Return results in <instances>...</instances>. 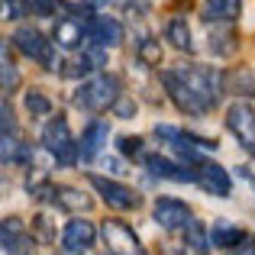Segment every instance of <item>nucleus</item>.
I'll use <instances>...</instances> for the list:
<instances>
[{
	"instance_id": "1",
	"label": "nucleus",
	"mask_w": 255,
	"mask_h": 255,
	"mask_svg": "<svg viewBox=\"0 0 255 255\" xmlns=\"http://www.w3.org/2000/svg\"><path fill=\"white\" fill-rule=\"evenodd\" d=\"M174 75L191 87V94L207 110H213L220 104V97H223V75H217L213 68H207V65H181V68H174Z\"/></svg>"
},
{
	"instance_id": "2",
	"label": "nucleus",
	"mask_w": 255,
	"mask_h": 255,
	"mask_svg": "<svg viewBox=\"0 0 255 255\" xmlns=\"http://www.w3.org/2000/svg\"><path fill=\"white\" fill-rule=\"evenodd\" d=\"M120 97V78L117 75H97V78H87V81L78 87L75 94V104L84 107V110H110L113 100Z\"/></svg>"
},
{
	"instance_id": "3",
	"label": "nucleus",
	"mask_w": 255,
	"mask_h": 255,
	"mask_svg": "<svg viewBox=\"0 0 255 255\" xmlns=\"http://www.w3.org/2000/svg\"><path fill=\"white\" fill-rule=\"evenodd\" d=\"M10 42L16 45V49L23 52L26 58L39 62L45 71H55V68H58L55 42H52V39H45L42 32L36 29V26H16V32H13V39H10Z\"/></svg>"
},
{
	"instance_id": "4",
	"label": "nucleus",
	"mask_w": 255,
	"mask_h": 255,
	"mask_svg": "<svg viewBox=\"0 0 255 255\" xmlns=\"http://www.w3.org/2000/svg\"><path fill=\"white\" fill-rule=\"evenodd\" d=\"M42 145L49 149V155L55 158L58 165H65V168L78 162V139L71 136L68 120H65V117H52L49 123H45V129H42Z\"/></svg>"
},
{
	"instance_id": "5",
	"label": "nucleus",
	"mask_w": 255,
	"mask_h": 255,
	"mask_svg": "<svg viewBox=\"0 0 255 255\" xmlns=\"http://www.w3.org/2000/svg\"><path fill=\"white\" fill-rule=\"evenodd\" d=\"M87 181H91V187L104 197V204L113 207V210H139V207H142V194L132 191L123 181L107 178V174H91Z\"/></svg>"
},
{
	"instance_id": "6",
	"label": "nucleus",
	"mask_w": 255,
	"mask_h": 255,
	"mask_svg": "<svg viewBox=\"0 0 255 255\" xmlns=\"http://www.w3.org/2000/svg\"><path fill=\"white\" fill-rule=\"evenodd\" d=\"M226 129L236 136L239 149H243L246 155H255V110H252V104L236 100V104L226 110Z\"/></svg>"
},
{
	"instance_id": "7",
	"label": "nucleus",
	"mask_w": 255,
	"mask_h": 255,
	"mask_svg": "<svg viewBox=\"0 0 255 255\" xmlns=\"http://www.w3.org/2000/svg\"><path fill=\"white\" fill-rule=\"evenodd\" d=\"M194 184L204 194H210V197H230V191H233V181L226 174V168L210 162V158H200L194 165Z\"/></svg>"
},
{
	"instance_id": "8",
	"label": "nucleus",
	"mask_w": 255,
	"mask_h": 255,
	"mask_svg": "<svg viewBox=\"0 0 255 255\" xmlns=\"http://www.w3.org/2000/svg\"><path fill=\"white\" fill-rule=\"evenodd\" d=\"M100 236H104L107 252H117V255H142L145 252L142 243H139V236L126 223H120V220H107V223L100 226Z\"/></svg>"
},
{
	"instance_id": "9",
	"label": "nucleus",
	"mask_w": 255,
	"mask_h": 255,
	"mask_svg": "<svg viewBox=\"0 0 255 255\" xmlns=\"http://www.w3.org/2000/svg\"><path fill=\"white\" fill-rule=\"evenodd\" d=\"M191 217H194L191 207H187L184 200H174V197H158L155 207H152V220L168 233H181V226H184Z\"/></svg>"
},
{
	"instance_id": "10",
	"label": "nucleus",
	"mask_w": 255,
	"mask_h": 255,
	"mask_svg": "<svg viewBox=\"0 0 255 255\" xmlns=\"http://www.w3.org/2000/svg\"><path fill=\"white\" fill-rule=\"evenodd\" d=\"M162 81H165V91H168V97L174 100V107H178L181 113H187V117H204V113H207V107L200 104L197 97H194L191 87L181 81V78L174 75V71H165Z\"/></svg>"
},
{
	"instance_id": "11",
	"label": "nucleus",
	"mask_w": 255,
	"mask_h": 255,
	"mask_svg": "<svg viewBox=\"0 0 255 255\" xmlns=\"http://www.w3.org/2000/svg\"><path fill=\"white\" fill-rule=\"evenodd\" d=\"M87 19L91 16H62L52 29V42L58 49H81V42L87 39Z\"/></svg>"
},
{
	"instance_id": "12",
	"label": "nucleus",
	"mask_w": 255,
	"mask_h": 255,
	"mask_svg": "<svg viewBox=\"0 0 255 255\" xmlns=\"http://www.w3.org/2000/svg\"><path fill=\"white\" fill-rule=\"evenodd\" d=\"M97 246V230L91 220H71L62 233V249L65 252H91Z\"/></svg>"
},
{
	"instance_id": "13",
	"label": "nucleus",
	"mask_w": 255,
	"mask_h": 255,
	"mask_svg": "<svg viewBox=\"0 0 255 255\" xmlns=\"http://www.w3.org/2000/svg\"><path fill=\"white\" fill-rule=\"evenodd\" d=\"M87 39L94 45H104V49H117L123 42V23L113 16H91L87 19Z\"/></svg>"
},
{
	"instance_id": "14",
	"label": "nucleus",
	"mask_w": 255,
	"mask_h": 255,
	"mask_svg": "<svg viewBox=\"0 0 255 255\" xmlns=\"http://www.w3.org/2000/svg\"><path fill=\"white\" fill-rule=\"evenodd\" d=\"M45 197H49L58 210H68V213L91 210V197L81 194L78 187H71V184H49V194H45Z\"/></svg>"
},
{
	"instance_id": "15",
	"label": "nucleus",
	"mask_w": 255,
	"mask_h": 255,
	"mask_svg": "<svg viewBox=\"0 0 255 255\" xmlns=\"http://www.w3.org/2000/svg\"><path fill=\"white\" fill-rule=\"evenodd\" d=\"M0 249L3 252H29L32 236H26V226L19 217H6L0 223Z\"/></svg>"
},
{
	"instance_id": "16",
	"label": "nucleus",
	"mask_w": 255,
	"mask_h": 255,
	"mask_svg": "<svg viewBox=\"0 0 255 255\" xmlns=\"http://www.w3.org/2000/svg\"><path fill=\"white\" fill-rule=\"evenodd\" d=\"M142 165L149 168L155 178H165V181H194V165H178L165 155H142Z\"/></svg>"
},
{
	"instance_id": "17",
	"label": "nucleus",
	"mask_w": 255,
	"mask_h": 255,
	"mask_svg": "<svg viewBox=\"0 0 255 255\" xmlns=\"http://www.w3.org/2000/svg\"><path fill=\"white\" fill-rule=\"evenodd\" d=\"M107 136H110V126H107V123H100V120L87 123V129L81 132V142H78V152H81L84 162H94V158L104 152Z\"/></svg>"
},
{
	"instance_id": "18",
	"label": "nucleus",
	"mask_w": 255,
	"mask_h": 255,
	"mask_svg": "<svg viewBox=\"0 0 255 255\" xmlns=\"http://www.w3.org/2000/svg\"><path fill=\"white\" fill-rule=\"evenodd\" d=\"M243 10V0H204L207 23H233Z\"/></svg>"
},
{
	"instance_id": "19",
	"label": "nucleus",
	"mask_w": 255,
	"mask_h": 255,
	"mask_svg": "<svg viewBox=\"0 0 255 255\" xmlns=\"http://www.w3.org/2000/svg\"><path fill=\"white\" fill-rule=\"evenodd\" d=\"M19 84H23V78H19V68L13 65L10 45H6V39H0V91L10 94V91H16Z\"/></svg>"
},
{
	"instance_id": "20",
	"label": "nucleus",
	"mask_w": 255,
	"mask_h": 255,
	"mask_svg": "<svg viewBox=\"0 0 255 255\" xmlns=\"http://www.w3.org/2000/svg\"><path fill=\"white\" fill-rule=\"evenodd\" d=\"M165 39H168L178 52H194V36H191V26L184 23V16L168 19V26H165Z\"/></svg>"
},
{
	"instance_id": "21",
	"label": "nucleus",
	"mask_w": 255,
	"mask_h": 255,
	"mask_svg": "<svg viewBox=\"0 0 255 255\" xmlns=\"http://www.w3.org/2000/svg\"><path fill=\"white\" fill-rule=\"evenodd\" d=\"M223 91H233L239 97H252L255 94V71L252 68H236L223 75Z\"/></svg>"
},
{
	"instance_id": "22",
	"label": "nucleus",
	"mask_w": 255,
	"mask_h": 255,
	"mask_svg": "<svg viewBox=\"0 0 255 255\" xmlns=\"http://www.w3.org/2000/svg\"><path fill=\"white\" fill-rule=\"evenodd\" d=\"M181 233H184V246L191 252H207L210 249V233L204 230V223H200V220H187L184 226H181Z\"/></svg>"
},
{
	"instance_id": "23",
	"label": "nucleus",
	"mask_w": 255,
	"mask_h": 255,
	"mask_svg": "<svg viewBox=\"0 0 255 255\" xmlns=\"http://www.w3.org/2000/svg\"><path fill=\"white\" fill-rule=\"evenodd\" d=\"M239 236H243V230L233 223H226V220H217V223L210 226V246H217V249H230L239 243Z\"/></svg>"
},
{
	"instance_id": "24",
	"label": "nucleus",
	"mask_w": 255,
	"mask_h": 255,
	"mask_svg": "<svg viewBox=\"0 0 255 255\" xmlns=\"http://www.w3.org/2000/svg\"><path fill=\"white\" fill-rule=\"evenodd\" d=\"M136 58L145 65V68H158L162 65V45H158L155 36H142L136 45Z\"/></svg>"
},
{
	"instance_id": "25",
	"label": "nucleus",
	"mask_w": 255,
	"mask_h": 255,
	"mask_svg": "<svg viewBox=\"0 0 255 255\" xmlns=\"http://www.w3.org/2000/svg\"><path fill=\"white\" fill-rule=\"evenodd\" d=\"M210 49L217 52V55H230L233 49H236V32H233L230 23H220V29H213V42Z\"/></svg>"
},
{
	"instance_id": "26",
	"label": "nucleus",
	"mask_w": 255,
	"mask_h": 255,
	"mask_svg": "<svg viewBox=\"0 0 255 255\" xmlns=\"http://www.w3.org/2000/svg\"><path fill=\"white\" fill-rule=\"evenodd\" d=\"M23 104H26V110H29V117H49L52 113V100L45 97L39 87H29V91H26Z\"/></svg>"
},
{
	"instance_id": "27",
	"label": "nucleus",
	"mask_w": 255,
	"mask_h": 255,
	"mask_svg": "<svg viewBox=\"0 0 255 255\" xmlns=\"http://www.w3.org/2000/svg\"><path fill=\"white\" fill-rule=\"evenodd\" d=\"M91 71H94L91 58H87V55H81V58H71V62H65L62 75H65V78H71V81H78V78H87Z\"/></svg>"
},
{
	"instance_id": "28",
	"label": "nucleus",
	"mask_w": 255,
	"mask_h": 255,
	"mask_svg": "<svg viewBox=\"0 0 255 255\" xmlns=\"http://www.w3.org/2000/svg\"><path fill=\"white\" fill-rule=\"evenodd\" d=\"M117 145H120L123 155H132V158H142L145 155V152H142V136H120Z\"/></svg>"
},
{
	"instance_id": "29",
	"label": "nucleus",
	"mask_w": 255,
	"mask_h": 255,
	"mask_svg": "<svg viewBox=\"0 0 255 255\" xmlns=\"http://www.w3.org/2000/svg\"><path fill=\"white\" fill-rule=\"evenodd\" d=\"M110 110L117 113L120 120H132V117H136V100H129V97H123V94H120V97L113 100Z\"/></svg>"
},
{
	"instance_id": "30",
	"label": "nucleus",
	"mask_w": 255,
	"mask_h": 255,
	"mask_svg": "<svg viewBox=\"0 0 255 255\" xmlns=\"http://www.w3.org/2000/svg\"><path fill=\"white\" fill-rule=\"evenodd\" d=\"M23 10L36 13V16H52L55 13V0H23Z\"/></svg>"
},
{
	"instance_id": "31",
	"label": "nucleus",
	"mask_w": 255,
	"mask_h": 255,
	"mask_svg": "<svg viewBox=\"0 0 255 255\" xmlns=\"http://www.w3.org/2000/svg\"><path fill=\"white\" fill-rule=\"evenodd\" d=\"M3 129H16V117H13L10 100L0 94V132H3Z\"/></svg>"
},
{
	"instance_id": "32",
	"label": "nucleus",
	"mask_w": 255,
	"mask_h": 255,
	"mask_svg": "<svg viewBox=\"0 0 255 255\" xmlns=\"http://www.w3.org/2000/svg\"><path fill=\"white\" fill-rule=\"evenodd\" d=\"M233 252H255V236L243 233V236H239V243L233 246Z\"/></svg>"
},
{
	"instance_id": "33",
	"label": "nucleus",
	"mask_w": 255,
	"mask_h": 255,
	"mask_svg": "<svg viewBox=\"0 0 255 255\" xmlns=\"http://www.w3.org/2000/svg\"><path fill=\"white\" fill-rule=\"evenodd\" d=\"M104 168H107V171H110V174H117V171H123V168H120V162H117V158H104Z\"/></svg>"
},
{
	"instance_id": "34",
	"label": "nucleus",
	"mask_w": 255,
	"mask_h": 255,
	"mask_svg": "<svg viewBox=\"0 0 255 255\" xmlns=\"http://www.w3.org/2000/svg\"><path fill=\"white\" fill-rule=\"evenodd\" d=\"M6 194H10V181L0 178V197H6Z\"/></svg>"
}]
</instances>
